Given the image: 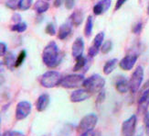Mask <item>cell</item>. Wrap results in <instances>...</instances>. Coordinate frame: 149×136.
<instances>
[{
  "label": "cell",
  "instance_id": "4316f807",
  "mask_svg": "<svg viewBox=\"0 0 149 136\" xmlns=\"http://www.w3.org/2000/svg\"><path fill=\"white\" fill-rule=\"evenodd\" d=\"M112 48H113V42L108 40V41L104 42V43H102V47H101V51H102V54H106L112 50Z\"/></svg>",
  "mask_w": 149,
  "mask_h": 136
},
{
  "label": "cell",
  "instance_id": "83f0119b",
  "mask_svg": "<svg viewBox=\"0 0 149 136\" xmlns=\"http://www.w3.org/2000/svg\"><path fill=\"white\" fill-rule=\"evenodd\" d=\"M144 127L146 136H149V111L144 114Z\"/></svg>",
  "mask_w": 149,
  "mask_h": 136
},
{
  "label": "cell",
  "instance_id": "d6a6232c",
  "mask_svg": "<svg viewBox=\"0 0 149 136\" xmlns=\"http://www.w3.org/2000/svg\"><path fill=\"white\" fill-rule=\"evenodd\" d=\"M1 136H25V134L18 131H6Z\"/></svg>",
  "mask_w": 149,
  "mask_h": 136
},
{
  "label": "cell",
  "instance_id": "ffe728a7",
  "mask_svg": "<svg viewBox=\"0 0 149 136\" xmlns=\"http://www.w3.org/2000/svg\"><path fill=\"white\" fill-rule=\"evenodd\" d=\"M117 64H118V60L116 59V58H113V59L107 61L104 64V66H103V69H102L103 73L107 75L112 74L114 71V69L116 68V66H117Z\"/></svg>",
  "mask_w": 149,
  "mask_h": 136
},
{
  "label": "cell",
  "instance_id": "7c38bea8",
  "mask_svg": "<svg viewBox=\"0 0 149 136\" xmlns=\"http://www.w3.org/2000/svg\"><path fill=\"white\" fill-rule=\"evenodd\" d=\"M114 86L116 90L121 94H125L130 90V83L124 75H119L115 78Z\"/></svg>",
  "mask_w": 149,
  "mask_h": 136
},
{
  "label": "cell",
  "instance_id": "d4e9b609",
  "mask_svg": "<svg viewBox=\"0 0 149 136\" xmlns=\"http://www.w3.org/2000/svg\"><path fill=\"white\" fill-rule=\"evenodd\" d=\"M32 3H33V0H19L18 9L21 11L29 10L31 8Z\"/></svg>",
  "mask_w": 149,
  "mask_h": 136
},
{
  "label": "cell",
  "instance_id": "d6986e66",
  "mask_svg": "<svg viewBox=\"0 0 149 136\" xmlns=\"http://www.w3.org/2000/svg\"><path fill=\"white\" fill-rule=\"evenodd\" d=\"M34 10L38 13V14H43L49 8V4L46 1V0H38V1L33 6Z\"/></svg>",
  "mask_w": 149,
  "mask_h": 136
},
{
  "label": "cell",
  "instance_id": "8d00e7d4",
  "mask_svg": "<svg viewBox=\"0 0 149 136\" xmlns=\"http://www.w3.org/2000/svg\"><path fill=\"white\" fill-rule=\"evenodd\" d=\"M6 54V44L5 42H0V55L4 56Z\"/></svg>",
  "mask_w": 149,
  "mask_h": 136
},
{
  "label": "cell",
  "instance_id": "52a82bcc",
  "mask_svg": "<svg viewBox=\"0 0 149 136\" xmlns=\"http://www.w3.org/2000/svg\"><path fill=\"white\" fill-rule=\"evenodd\" d=\"M149 108V81L142 88V92L137 101V111L140 114H145Z\"/></svg>",
  "mask_w": 149,
  "mask_h": 136
},
{
  "label": "cell",
  "instance_id": "2e32d148",
  "mask_svg": "<svg viewBox=\"0 0 149 136\" xmlns=\"http://www.w3.org/2000/svg\"><path fill=\"white\" fill-rule=\"evenodd\" d=\"M72 26L73 25L70 20L63 23L60 27L59 31H58V39H59V40H65L67 37H69L70 34L72 33Z\"/></svg>",
  "mask_w": 149,
  "mask_h": 136
},
{
  "label": "cell",
  "instance_id": "484cf974",
  "mask_svg": "<svg viewBox=\"0 0 149 136\" xmlns=\"http://www.w3.org/2000/svg\"><path fill=\"white\" fill-rule=\"evenodd\" d=\"M26 56H27V53H26L25 50H22L20 53L18 54V55L17 57V60H16V68H18L19 66H22L23 63L25 62Z\"/></svg>",
  "mask_w": 149,
  "mask_h": 136
},
{
  "label": "cell",
  "instance_id": "30bf717a",
  "mask_svg": "<svg viewBox=\"0 0 149 136\" xmlns=\"http://www.w3.org/2000/svg\"><path fill=\"white\" fill-rule=\"evenodd\" d=\"M137 59H138L137 54H127L119 62V66L121 69L125 71H130L134 68V64L137 62Z\"/></svg>",
  "mask_w": 149,
  "mask_h": 136
},
{
  "label": "cell",
  "instance_id": "5bb4252c",
  "mask_svg": "<svg viewBox=\"0 0 149 136\" xmlns=\"http://www.w3.org/2000/svg\"><path fill=\"white\" fill-rule=\"evenodd\" d=\"M49 101H50V99H49V94H46V93L41 94L40 97H38L37 101H36V109H37V111H40V112L44 111L45 109H46L49 107Z\"/></svg>",
  "mask_w": 149,
  "mask_h": 136
},
{
  "label": "cell",
  "instance_id": "b9f144b4",
  "mask_svg": "<svg viewBox=\"0 0 149 136\" xmlns=\"http://www.w3.org/2000/svg\"><path fill=\"white\" fill-rule=\"evenodd\" d=\"M146 13H147V15L149 16V2H148V5H147V8H146Z\"/></svg>",
  "mask_w": 149,
  "mask_h": 136
},
{
  "label": "cell",
  "instance_id": "ab89813d",
  "mask_svg": "<svg viewBox=\"0 0 149 136\" xmlns=\"http://www.w3.org/2000/svg\"><path fill=\"white\" fill-rule=\"evenodd\" d=\"M62 4V0H54V6L56 8H59L61 5Z\"/></svg>",
  "mask_w": 149,
  "mask_h": 136
},
{
  "label": "cell",
  "instance_id": "8992f818",
  "mask_svg": "<svg viewBox=\"0 0 149 136\" xmlns=\"http://www.w3.org/2000/svg\"><path fill=\"white\" fill-rule=\"evenodd\" d=\"M144 75H145V73H144L143 67L139 66L135 68V70L134 71V73L131 75L130 80H129V83H130V91L133 94L136 93L140 89L141 85L144 80Z\"/></svg>",
  "mask_w": 149,
  "mask_h": 136
},
{
  "label": "cell",
  "instance_id": "836d02e7",
  "mask_svg": "<svg viewBox=\"0 0 149 136\" xmlns=\"http://www.w3.org/2000/svg\"><path fill=\"white\" fill-rule=\"evenodd\" d=\"M105 99V92L103 90H101L99 92L98 96H97V99H96V103L97 104H101Z\"/></svg>",
  "mask_w": 149,
  "mask_h": 136
},
{
  "label": "cell",
  "instance_id": "7402d4cb",
  "mask_svg": "<svg viewBox=\"0 0 149 136\" xmlns=\"http://www.w3.org/2000/svg\"><path fill=\"white\" fill-rule=\"evenodd\" d=\"M93 29V17L89 16L87 18L85 27H84V35H85V37L89 38L91 35H92Z\"/></svg>",
  "mask_w": 149,
  "mask_h": 136
},
{
  "label": "cell",
  "instance_id": "603a6c76",
  "mask_svg": "<svg viewBox=\"0 0 149 136\" xmlns=\"http://www.w3.org/2000/svg\"><path fill=\"white\" fill-rule=\"evenodd\" d=\"M28 29V25L26 22H19V23H14L13 25L10 26V30L12 31H16L18 33H21V32L26 31Z\"/></svg>",
  "mask_w": 149,
  "mask_h": 136
},
{
  "label": "cell",
  "instance_id": "9c48e42d",
  "mask_svg": "<svg viewBox=\"0 0 149 136\" xmlns=\"http://www.w3.org/2000/svg\"><path fill=\"white\" fill-rule=\"evenodd\" d=\"M32 106L29 101H20L17 103L15 112V117L17 120H22L26 119L30 114Z\"/></svg>",
  "mask_w": 149,
  "mask_h": 136
},
{
  "label": "cell",
  "instance_id": "ba28073f",
  "mask_svg": "<svg viewBox=\"0 0 149 136\" xmlns=\"http://www.w3.org/2000/svg\"><path fill=\"white\" fill-rule=\"evenodd\" d=\"M137 118L135 115H132L125 120L122 124V135L123 136H134L136 128Z\"/></svg>",
  "mask_w": 149,
  "mask_h": 136
},
{
  "label": "cell",
  "instance_id": "cb8c5ba5",
  "mask_svg": "<svg viewBox=\"0 0 149 136\" xmlns=\"http://www.w3.org/2000/svg\"><path fill=\"white\" fill-rule=\"evenodd\" d=\"M103 40H104V32L101 31L94 37L93 42V46H95L96 48L101 49L102 45L103 43Z\"/></svg>",
  "mask_w": 149,
  "mask_h": 136
},
{
  "label": "cell",
  "instance_id": "d590c367",
  "mask_svg": "<svg viewBox=\"0 0 149 136\" xmlns=\"http://www.w3.org/2000/svg\"><path fill=\"white\" fill-rule=\"evenodd\" d=\"M11 21L12 22H14V23H19V22H21V16L19 15V14H14L12 16L11 18Z\"/></svg>",
  "mask_w": 149,
  "mask_h": 136
},
{
  "label": "cell",
  "instance_id": "4fadbf2b",
  "mask_svg": "<svg viewBox=\"0 0 149 136\" xmlns=\"http://www.w3.org/2000/svg\"><path fill=\"white\" fill-rule=\"evenodd\" d=\"M112 0H101L93 6V13L96 16H100L105 13L111 6Z\"/></svg>",
  "mask_w": 149,
  "mask_h": 136
},
{
  "label": "cell",
  "instance_id": "74e56055",
  "mask_svg": "<svg viewBox=\"0 0 149 136\" xmlns=\"http://www.w3.org/2000/svg\"><path fill=\"white\" fill-rule=\"evenodd\" d=\"M65 6L67 9H72L74 6V0H66Z\"/></svg>",
  "mask_w": 149,
  "mask_h": 136
},
{
  "label": "cell",
  "instance_id": "44dd1931",
  "mask_svg": "<svg viewBox=\"0 0 149 136\" xmlns=\"http://www.w3.org/2000/svg\"><path fill=\"white\" fill-rule=\"evenodd\" d=\"M75 60H76V62H75V64H74V66H73V71H74V72L81 71V70H82L84 68V66H86L87 60H86V58L83 57L82 55L75 58Z\"/></svg>",
  "mask_w": 149,
  "mask_h": 136
},
{
  "label": "cell",
  "instance_id": "f1b7e54d",
  "mask_svg": "<svg viewBox=\"0 0 149 136\" xmlns=\"http://www.w3.org/2000/svg\"><path fill=\"white\" fill-rule=\"evenodd\" d=\"M18 3H19V0H6V6H8V8L17 9L18 8Z\"/></svg>",
  "mask_w": 149,
  "mask_h": 136
},
{
  "label": "cell",
  "instance_id": "8fae6325",
  "mask_svg": "<svg viewBox=\"0 0 149 136\" xmlns=\"http://www.w3.org/2000/svg\"><path fill=\"white\" fill-rule=\"evenodd\" d=\"M91 93L90 91H88L85 88H81V89H76L74 91L70 94V99L73 103H79V102H82L87 100L90 97H91Z\"/></svg>",
  "mask_w": 149,
  "mask_h": 136
},
{
  "label": "cell",
  "instance_id": "1f68e13d",
  "mask_svg": "<svg viewBox=\"0 0 149 136\" xmlns=\"http://www.w3.org/2000/svg\"><path fill=\"white\" fill-rule=\"evenodd\" d=\"M99 50H100V49L96 48L95 46L92 45V46H91V47L89 48V51H88V55H89V57H90V58H93V57H95L97 54H98Z\"/></svg>",
  "mask_w": 149,
  "mask_h": 136
},
{
  "label": "cell",
  "instance_id": "3957f363",
  "mask_svg": "<svg viewBox=\"0 0 149 136\" xmlns=\"http://www.w3.org/2000/svg\"><path fill=\"white\" fill-rule=\"evenodd\" d=\"M105 85V79L100 75H93L84 80L82 87L91 93L100 92Z\"/></svg>",
  "mask_w": 149,
  "mask_h": 136
},
{
  "label": "cell",
  "instance_id": "7bdbcfd3",
  "mask_svg": "<svg viewBox=\"0 0 149 136\" xmlns=\"http://www.w3.org/2000/svg\"><path fill=\"white\" fill-rule=\"evenodd\" d=\"M46 1H50V0H46Z\"/></svg>",
  "mask_w": 149,
  "mask_h": 136
},
{
  "label": "cell",
  "instance_id": "4dcf8cb0",
  "mask_svg": "<svg viewBox=\"0 0 149 136\" xmlns=\"http://www.w3.org/2000/svg\"><path fill=\"white\" fill-rule=\"evenodd\" d=\"M142 29H143V23H142V21H138L137 23H135L134 25L132 31L134 34H139L142 31Z\"/></svg>",
  "mask_w": 149,
  "mask_h": 136
},
{
  "label": "cell",
  "instance_id": "e0dca14e",
  "mask_svg": "<svg viewBox=\"0 0 149 136\" xmlns=\"http://www.w3.org/2000/svg\"><path fill=\"white\" fill-rule=\"evenodd\" d=\"M83 12L81 9H76L75 11H73V13L70 17L69 20L72 22V24L75 27H78L82 23L83 20Z\"/></svg>",
  "mask_w": 149,
  "mask_h": 136
},
{
  "label": "cell",
  "instance_id": "f546056e",
  "mask_svg": "<svg viewBox=\"0 0 149 136\" xmlns=\"http://www.w3.org/2000/svg\"><path fill=\"white\" fill-rule=\"evenodd\" d=\"M45 31L46 33L50 35V36H54L56 34V29H55V26L52 23H49L47 25V27L45 28Z\"/></svg>",
  "mask_w": 149,
  "mask_h": 136
},
{
  "label": "cell",
  "instance_id": "f35d334b",
  "mask_svg": "<svg viewBox=\"0 0 149 136\" xmlns=\"http://www.w3.org/2000/svg\"><path fill=\"white\" fill-rule=\"evenodd\" d=\"M80 136H96V133L94 132V131H90V132L81 133Z\"/></svg>",
  "mask_w": 149,
  "mask_h": 136
},
{
  "label": "cell",
  "instance_id": "60d3db41",
  "mask_svg": "<svg viewBox=\"0 0 149 136\" xmlns=\"http://www.w3.org/2000/svg\"><path fill=\"white\" fill-rule=\"evenodd\" d=\"M142 135H143V132H141V131H139L136 134H135L134 133V136H142Z\"/></svg>",
  "mask_w": 149,
  "mask_h": 136
},
{
  "label": "cell",
  "instance_id": "e575fe53",
  "mask_svg": "<svg viewBox=\"0 0 149 136\" xmlns=\"http://www.w3.org/2000/svg\"><path fill=\"white\" fill-rule=\"evenodd\" d=\"M127 1V0H117L115 3V6H114V10L117 11L119 10L123 6H124V4Z\"/></svg>",
  "mask_w": 149,
  "mask_h": 136
},
{
  "label": "cell",
  "instance_id": "6da1fadb",
  "mask_svg": "<svg viewBox=\"0 0 149 136\" xmlns=\"http://www.w3.org/2000/svg\"><path fill=\"white\" fill-rule=\"evenodd\" d=\"M63 54L60 51L56 42H51L42 51V61L49 68H55L61 63Z\"/></svg>",
  "mask_w": 149,
  "mask_h": 136
},
{
  "label": "cell",
  "instance_id": "5b68a950",
  "mask_svg": "<svg viewBox=\"0 0 149 136\" xmlns=\"http://www.w3.org/2000/svg\"><path fill=\"white\" fill-rule=\"evenodd\" d=\"M84 80H85V78H84V76L82 75H79V74L69 75L63 77L60 86L68 89L77 88L83 85Z\"/></svg>",
  "mask_w": 149,
  "mask_h": 136
},
{
  "label": "cell",
  "instance_id": "ac0fdd59",
  "mask_svg": "<svg viewBox=\"0 0 149 136\" xmlns=\"http://www.w3.org/2000/svg\"><path fill=\"white\" fill-rule=\"evenodd\" d=\"M16 60L17 58L15 57L12 51H8L4 55V64L9 70H13L14 68H16Z\"/></svg>",
  "mask_w": 149,
  "mask_h": 136
},
{
  "label": "cell",
  "instance_id": "277c9868",
  "mask_svg": "<svg viewBox=\"0 0 149 136\" xmlns=\"http://www.w3.org/2000/svg\"><path fill=\"white\" fill-rule=\"evenodd\" d=\"M97 121H98V117L97 115L93 113H90L85 115L84 117L81 120L79 125H78V132L81 133L90 132V131H93L94 128L97 124Z\"/></svg>",
  "mask_w": 149,
  "mask_h": 136
},
{
  "label": "cell",
  "instance_id": "9a60e30c",
  "mask_svg": "<svg viewBox=\"0 0 149 136\" xmlns=\"http://www.w3.org/2000/svg\"><path fill=\"white\" fill-rule=\"evenodd\" d=\"M84 51V42L82 38L79 37L73 42L72 47V54L74 58H77L82 55Z\"/></svg>",
  "mask_w": 149,
  "mask_h": 136
},
{
  "label": "cell",
  "instance_id": "7a4b0ae2",
  "mask_svg": "<svg viewBox=\"0 0 149 136\" xmlns=\"http://www.w3.org/2000/svg\"><path fill=\"white\" fill-rule=\"evenodd\" d=\"M63 77L61 73L57 71H48L44 73L40 78V83L43 87L46 88H53L57 86H60Z\"/></svg>",
  "mask_w": 149,
  "mask_h": 136
}]
</instances>
